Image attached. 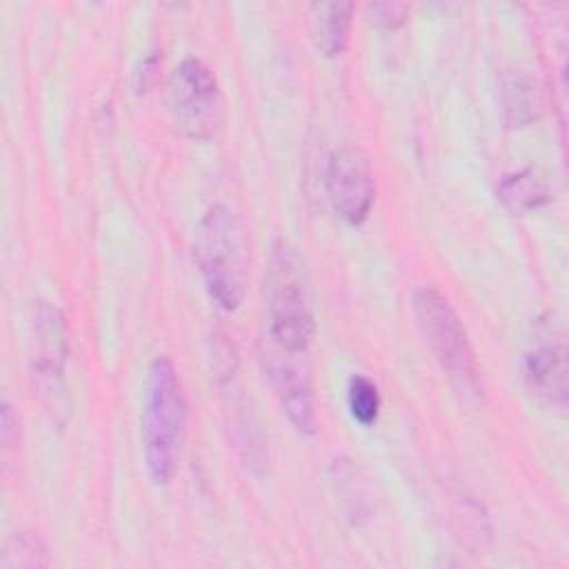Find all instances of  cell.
I'll use <instances>...</instances> for the list:
<instances>
[{
    "label": "cell",
    "instance_id": "6da1fadb",
    "mask_svg": "<svg viewBox=\"0 0 569 569\" xmlns=\"http://www.w3.org/2000/svg\"><path fill=\"white\" fill-rule=\"evenodd\" d=\"M196 260L209 298L224 311L240 307L249 282V233L227 204L204 211L196 229Z\"/></svg>",
    "mask_w": 569,
    "mask_h": 569
},
{
    "label": "cell",
    "instance_id": "7a4b0ae2",
    "mask_svg": "<svg viewBox=\"0 0 569 569\" xmlns=\"http://www.w3.org/2000/svg\"><path fill=\"white\" fill-rule=\"evenodd\" d=\"M269 336L280 351L302 353L316 331L305 260L287 240H276L264 269Z\"/></svg>",
    "mask_w": 569,
    "mask_h": 569
},
{
    "label": "cell",
    "instance_id": "3957f363",
    "mask_svg": "<svg viewBox=\"0 0 569 569\" xmlns=\"http://www.w3.org/2000/svg\"><path fill=\"white\" fill-rule=\"evenodd\" d=\"M187 425V402L167 358H156L147 371L142 409L144 465L156 485H169L176 473L180 445Z\"/></svg>",
    "mask_w": 569,
    "mask_h": 569
},
{
    "label": "cell",
    "instance_id": "277c9868",
    "mask_svg": "<svg viewBox=\"0 0 569 569\" xmlns=\"http://www.w3.org/2000/svg\"><path fill=\"white\" fill-rule=\"evenodd\" d=\"M411 305L420 333L442 371L465 398L478 400L482 396L478 362L467 331L449 300L431 287H420L413 291Z\"/></svg>",
    "mask_w": 569,
    "mask_h": 569
},
{
    "label": "cell",
    "instance_id": "5b68a950",
    "mask_svg": "<svg viewBox=\"0 0 569 569\" xmlns=\"http://www.w3.org/2000/svg\"><path fill=\"white\" fill-rule=\"evenodd\" d=\"M169 107L176 124L191 138L213 136L222 120V91L200 58H182L169 78Z\"/></svg>",
    "mask_w": 569,
    "mask_h": 569
},
{
    "label": "cell",
    "instance_id": "8992f818",
    "mask_svg": "<svg viewBox=\"0 0 569 569\" xmlns=\"http://www.w3.org/2000/svg\"><path fill=\"white\" fill-rule=\"evenodd\" d=\"M325 191L333 211L345 222L362 224L376 198L373 169L367 156L349 144L333 149L325 167Z\"/></svg>",
    "mask_w": 569,
    "mask_h": 569
},
{
    "label": "cell",
    "instance_id": "52a82bcc",
    "mask_svg": "<svg viewBox=\"0 0 569 569\" xmlns=\"http://www.w3.org/2000/svg\"><path fill=\"white\" fill-rule=\"evenodd\" d=\"M522 378L531 396L551 407L567 405V349L551 322H540L522 358Z\"/></svg>",
    "mask_w": 569,
    "mask_h": 569
},
{
    "label": "cell",
    "instance_id": "ba28073f",
    "mask_svg": "<svg viewBox=\"0 0 569 569\" xmlns=\"http://www.w3.org/2000/svg\"><path fill=\"white\" fill-rule=\"evenodd\" d=\"M69 356L67 322L49 300H36L29 311V362L40 382L56 385Z\"/></svg>",
    "mask_w": 569,
    "mask_h": 569
},
{
    "label": "cell",
    "instance_id": "9c48e42d",
    "mask_svg": "<svg viewBox=\"0 0 569 569\" xmlns=\"http://www.w3.org/2000/svg\"><path fill=\"white\" fill-rule=\"evenodd\" d=\"M271 380L280 400V407L289 422L300 433H316L318 429V411L313 387L307 369L289 358H271L269 360Z\"/></svg>",
    "mask_w": 569,
    "mask_h": 569
},
{
    "label": "cell",
    "instance_id": "30bf717a",
    "mask_svg": "<svg viewBox=\"0 0 569 569\" xmlns=\"http://www.w3.org/2000/svg\"><path fill=\"white\" fill-rule=\"evenodd\" d=\"M311 11V36L318 51L327 58H336L347 49L351 31V2H316Z\"/></svg>",
    "mask_w": 569,
    "mask_h": 569
},
{
    "label": "cell",
    "instance_id": "8fae6325",
    "mask_svg": "<svg viewBox=\"0 0 569 569\" xmlns=\"http://www.w3.org/2000/svg\"><path fill=\"white\" fill-rule=\"evenodd\" d=\"M498 198L513 211V213H527L533 209H540L551 200V187L547 178L533 169H520L516 173H509L498 184Z\"/></svg>",
    "mask_w": 569,
    "mask_h": 569
},
{
    "label": "cell",
    "instance_id": "7c38bea8",
    "mask_svg": "<svg viewBox=\"0 0 569 569\" xmlns=\"http://www.w3.org/2000/svg\"><path fill=\"white\" fill-rule=\"evenodd\" d=\"M505 118L511 127H522L538 118L542 100L536 80L525 71H509L502 78Z\"/></svg>",
    "mask_w": 569,
    "mask_h": 569
},
{
    "label": "cell",
    "instance_id": "4fadbf2b",
    "mask_svg": "<svg viewBox=\"0 0 569 569\" xmlns=\"http://www.w3.org/2000/svg\"><path fill=\"white\" fill-rule=\"evenodd\" d=\"M347 405L356 422H360L362 427L373 425L380 413V393L373 380L362 373H353L347 382Z\"/></svg>",
    "mask_w": 569,
    "mask_h": 569
},
{
    "label": "cell",
    "instance_id": "5bb4252c",
    "mask_svg": "<svg viewBox=\"0 0 569 569\" xmlns=\"http://www.w3.org/2000/svg\"><path fill=\"white\" fill-rule=\"evenodd\" d=\"M2 569H18V567H47L51 565L47 547L31 533H13L4 545L2 553Z\"/></svg>",
    "mask_w": 569,
    "mask_h": 569
},
{
    "label": "cell",
    "instance_id": "9a60e30c",
    "mask_svg": "<svg viewBox=\"0 0 569 569\" xmlns=\"http://www.w3.org/2000/svg\"><path fill=\"white\" fill-rule=\"evenodd\" d=\"M369 11L376 22L385 27H398L405 22L409 7L402 2H376V4H369Z\"/></svg>",
    "mask_w": 569,
    "mask_h": 569
}]
</instances>
